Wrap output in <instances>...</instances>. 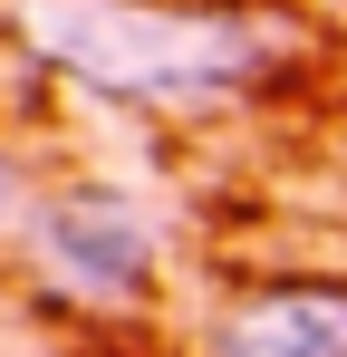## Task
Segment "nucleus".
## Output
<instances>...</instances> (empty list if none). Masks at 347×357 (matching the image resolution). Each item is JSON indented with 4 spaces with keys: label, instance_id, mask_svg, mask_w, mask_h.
<instances>
[{
    "label": "nucleus",
    "instance_id": "f257e3e1",
    "mask_svg": "<svg viewBox=\"0 0 347 357\" xmlns=\"http://www.w3.org/2000/svg\"><path fill=\"white\" fill-rule=\"evenodd\" d=\"M10 29L49 77L145 116H222L309 49L280 0H10Z\"/></svg>",
    "mask_w": 347,
    "mask_h": 357
},
{
    "label": "nucleus",
    "instance_id": "f03ea898",
    "mask_svg": "<svg viewBox=\"0 0 347 357\" xmlns=\"http://www.w3.org/2000/svg\"><path fill=\"white\" fill-rule=\"evenodd\" d=\"M58 299L97 309V319H135L155 280H164V232L155 213L107 174H68L39 193V222H29V251H20Z\"/></svg>",
    "mask_w": 347,
    "mask_h": 357
},
{
    "label": "nucleus",
    "instance_id": "7ed1b4c3",
    "mask_svg": "<svg viewBox=\"0 0 347 357\" xmlns=\"http://www.w3.org/2000/svg\"><path fill=\"white\" fill-rule=\"evenodd\" d=\"M193 357H347V271H261L222 290Z\"/></svg>",
    "mask_w": 347,
    "mask_h": 357
},
{
    "label": "nucleus",
    "instance_id": "20e7f679",
    "mask_svg": "<svg viewBox=\"0 0 347 357\" xmlns=\"http://www.w3.org/2000/svg\"><path fill=\"white\" fill-rule=\"evenodd\" d=\"M39 193H49V183H39V165H29V155H20V135L0 126V261H10V251H29Z\"/></svg>",
    "mask_w": 347,
    "mask_h": 357
}]
</instances>
